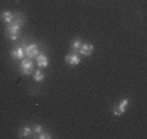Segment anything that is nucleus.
<instances>
[{
    "mask_svg": "<svg viewBox=\"0 0 147 139\" xmlns=\"http://www.w3.org/2000/svg\"><path fill=\"white\" fill-rule=\"evenodd\" d=\"M24 25V18H21V14H14V19L11 24H7V36L20 35V30Z\"/></svg>",
    "mask_w": 147,
    "mask_h": 139,
    "instance_id": "nucleus-1",
    "label": "nucleus"
},
{
    "mask_svg": "<svg viewBox=\"0 0 147 139\" xmlns=\"http://www.w3.org/2000/svg\"><path fill=\"white\" fill-rule=\"evenodd\" d=\"M34 69V62L31 61L30 58H25V60H21V64H20V72L25 75H30L33 73Z\"/></svg>",
    "mask_w": 147,
    "mask_h": 139,
    "instance_id": "nucleus-2",
    "label": "nucleus"
},
{
    "mask_svg": "<svg viewBox=\"0 0 147 139\" xmlns=\"http://www.w3.org/2000/svg\"><path fill=\"white\" fill-rule=\"evenodd\" d=\"M24 50H25V55L29 58H34L39 55V47L35 43H33V44H24Z\"/></svg>",
    "mask_w": 147,
    "mask_h": 139,
    "instance_id": "nucleus-3",
    "label": "nucleus"
},
{
    "mask_svg": "<svg viewBox=\"0 0 147 139\" xmlns=\"http://www.w3.org/2000/svg\"><path fill=\"white\" fill-rule=\"evenodd\" d=\"M128 105H129L128 99H122V100L117 104V107H115L113 108V114L115 116H121V114H124V112L126 111Z\"/></svg>",
    "mask_w": 147,
    "mask_h": 139,
    "instance_id": "nucleus-4",
    "label": "nucleus"
},
{
    "mask_svg": "<svg viewBox=\"0 0 147 139\" xmlns=\"http://www.w3.org/2000/svg\"><path fill=\"white\" fill-rule=\"evenodd\" d=\"M24 56H25V50H24V46H18V47H14L11 51V57L14 60H22Z\"/></svg>",
    "mask_w": 147,
    "mask_h": 139,
    "instance_id": "nucleus-5",
    "label": "nucleus"
},
{
    "mask_svg": "<svg viewBox=\"0 0 147 139\" xmlns=\"http://www.w3.org/2000/svg\"><path fill=\"white\" fill-rule=\"evenodd\" d=\"M65 61H67L68 64L70 65V66H77V65L81 62V57L76 52H73V53H69V55H67V57H65Z\"/></svg>",
    "mask_w": 147,
    "mask_h": 139,
    "instance_id": "nucleus-6",
    "label": "nucleus"
},
{
    "mask_svg": "<svg viewBox=\"0 0 147 139\" xmlns=\"http://www.w3.org/2000/svg\"><path fill=\"white\" fill-rule=\"evenodd\" d=\"M78 52L83 56H91V53L94 52V46H92L91 43H85V44L82 43V46H81V48L78 50Z\"/></svg>",
    "mask_w": 147,
    "mask_h": 139,
    "instance_id": "nucleus-7",
    "label": "nucleus"
},
{
    "mask_svg": "<svg viewBox=\"0 0 147 139\" xmlns=\"http://www.w3.org/2000/svg\"><path fill=\"white\" fill-rule=\"evenodd\" d=\"M36 65H38L39 68H47L48 66V57L45 55V53H39L38 56H36Z\"/></svg>",
    "mask_w": 147,
    "mask_h": 139,
    "instance_id": "nucleus-8",
    "label": "nucleus"
},
{
    "mask_svg": "<svg viewBox=\"0 0 147 139\" xmlns=\"http://www.w3.org/2000/svg\"><path fill=\"white\" fill-rule=\"evenodd\" d=\"M30 135H33V129H31L30 126H25V128H22L18 133L20 138H29Z\"/></svg>",
    "mask_w": 147,
    "mask_h": 139,
    "instance_id": "nucleus-9",
    "label": "nucleus"
},
{
    "mask_svg": "<svg viewBox=\"0 0 147 139\" xmlns=\"http://www.w3.org/2000/svg\"><path fill=\"white\" fill-rule=\"evenodd\" d=\"M1 19H3L5 24H11L12 21L14 19V14L12 13V12L5 11V12H3V13H1Z\"/></svg>",
    "mask_w": 147,
    "mask_h": 139,
    "instance_id": "nucleus-10",
    "label": "nucleus"
},
{
    "mask_svg": "<svg viewBox=\"0 0 147 139\" xmlns=\"http://www.w3.org/2000/svg\"><path fill=\"white\" fill-rule=\"evenodd\" d=\"M81 46H82V40H81L80 38H74L72 40V43H70V48H72V51H78L81 48Z\"/></svg>",
    "mask_w": 147,
    "mask_h": 139,
    "instance_id": "nucleus-11",
    "label": "nucleus"
},
{
    "mask_svg": "<svg viewBox=\"0 0 147 139\" xmlns=\"http://www.w3.org/2000/svg\"><path fill=\"white\" fill-rule=\"evenodd\" d=\"M43 79H45V73H42L40 70L34 72V81L35 82H42Z\"/></svg>",
    "mask_w": 147,
    "mask_h": 139,
    "instance_id": "nucleus-12",
    "label": "nucleus"
},
{
    "mask_svg": "<svg viewBox=\"0 0 147 139\" xmlns=\"http://www.w3.org/2000/svg\"><path fill=\"white\" fill-rule=\"evenodd\" d=\"M36 138H39V139H51L52 135H51V133H43V131H42L40 134L36 135Z\"/></svg>",
    "mask_w": 147,
    "mask_h": 139,
    "instance_id": "nucleus-13",
    "label": "nucleus"
},
{
    "mask_svg": "<svg viewBox=\"0 0 147 139\" xmlns=\"http://www.w3.org/2000/svg\"><path fill=\"white\" fill-rule=\"evenodd\" d=\"M42 131H43V128H42V125H38V124H36V125L33 128V134H36V135H38V134H40Z\"/></svg>",
    "mask_w": 147,
    "mask_h": 139,
    "instance_id": "nucleus-14",
    "label": "nucleus"
}]
</instances>
